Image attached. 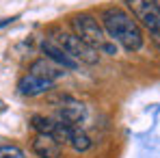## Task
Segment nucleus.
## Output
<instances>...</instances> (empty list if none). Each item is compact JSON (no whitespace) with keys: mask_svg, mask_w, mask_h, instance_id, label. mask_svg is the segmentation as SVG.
I'll use <instances>...</instances> for the list:
<instances>
[{"mask_svg":"<svg viewBox=\"0 0 160 158\" xmlns=\"http://www.w3.org/2000/svg\"><path fill=\"white\" fill-rule=\"evenodd\" d=\"M102 28L110 41L119 43L123 50L136 52L143 48V28L130 13L119 7H108L102 11Z\"/></svg>","mask_w":160,"mask_h":158,"instance_id":"obj_1","label":"nucleus"},{"mask_svg":"<svg viewBox=\"0 0 160 158\" xmlns=\"http://www.w3.org/2000/svg\"><path fill=\"white\" fill-rule=\"evenodd\" d=\"M69 24H72L74 35L80 37V39H82L87 46H91L93 50L104 52V54H117L115 41L108 39V35L104 33L102 24H100L93 15H89V13H76V15H72Z\"/></svg>","mask_w":160,"mask_h":158,"instance_id":"obj_2","label":"nucleus"},{"mask_svg":"<svg viewBox=\"0 0 160 158\" xmlns=\"http://www.w3.org/2000/svg\"><path fill=\"white\" fill-rule=\"evenodd\" d=\"M130 15L134 20L149 30L152 39L160 46V4L156 0H126Z\"/></svg>","mask_w":160,"mask_h":158,"instance_id":"obj_3","label":"nucleus"},{"mask_svg":"<svg viewBox=\"0 0 160 158\" xmlns=\"http://www.w3.org/2000/svg\"><path fill=\"white\" fill-rule=\"evenodd\" d=\"M54 41L69 54L76 63L82 65H98L100 63V54L98 50H93L91 46H87L80 37H76L74 33H56Z\"/></svg>","mask_w":160,"mask_h":158,"instance_id":"obj_4","label":"nucleus"},{"mask_svg":"<svg viewBox=\"0 0 160 158\" xmlns=\"http://www.w3.org/2000/svg\"><path fill=\"white\" fill-rule=\"evenodd\" d=\"M54 119L61 121V124H65V126L76 128V124H80L84 119V106L80 104V102H76V100H72V98H63L61 106L56 108Z\"/></svg>","mask_w":160,"mask_h":158,"instance_id":"obj_5","label":"nucleus"},{"mask_svg":"<svg viewBox=\"0 0 160 158\" xmlns=\"http://www.w3.org/2000/svg\"><path fill=\"white\" fill-rule=\"evenodd\" d=\"M54 87L52 80H46V78H39L35 74H26L22 76L20 82H18V91L26 98H35V95H41V93H48L50 89Z\"/></svg>","mask_w":160,"mask_h":158,"instance_id":"obj_6","label":"nucleus"},{"mask_svg":"<svg viewBox=\"0 0 160 158\" xmlns=\"http://www.w3.org/2000/svg\"><path fill=\"white\" fill-rule=\"evenodd\" d=\"M41 52L46 54V59H50L52 63L61 65L63 69H76V67H78V63L65 52L54 39H46V41H41Z\"/></svg>","mask_w":160,"mask_h":158,"instance_id":"obj_7","label":"nucleus"},{"mask_svg":"<svg viewBox=\"0 0 160 158\" xmlns=\"http://www.w3.org/2000/svg\"><path fill=\"white\" fill-rule=\"evenodd\" d=\"M32 152L39 158H61V143L50 134H37L32 139Z\"/></svg>","mask_w":160,"mask_h":158,"instance_id":"obj_8","label":"nucleus"},{"mask_svg":"<svg viewBox=\"0 0 160 158\" xmlns=\"http://www.w3.org/2000/svg\"><path fill=\"white\" fill-rule=\"evenodd\" d=\"M28 74H35V76H39V78L56 82L61 76H65V69H63L61 65L52 63L50 59H37V61L28 67Z\"/></svg>","mask_w":160,"mask_h":158,"instance_id":"obj_9","label":"nucleus"},{"mask_svg":"<svg viewBox=\"0 0 160 158\" xmlns=\"http://www.w3.org/2000/svg\"><path fill=\"white\" fill-rule=\"evenodd\" d=\"M56 124L58 121L54 117H43V115H32L30 117V128L37 132V134H50V136H54Z\"/></svg>","mask_w":160,"mask_h":158,"instance_id":"obj_10","label":"nucleus"},{"mask_svg":"<svg viewBox=\"0 0 160 158\" xmlns=\"http://www.w3.org/2000/svg\"><path fill=\"white\" fill-rule=\"evenodd\" d=\"M69 145H72L76 152H87V150L91 147V139H89V136H87L82 130L74 128L72 136H69Z\"/></svg>","mask_w":160,"mask_h":158,"instance_id":"obj_11","label":"nucleus"},{"mask_svg":"<svg viewBox=\"0 0 160 158\" xmlns=\"http://www.w3.org/2000/svg\"><path fill=\"white\" fill-rule=\"evenodd\" d=\"M0 150H2V156L4 158H26V154L22 152V147H18V145L0 143Z\"/></svg>","mask_w":160,"mask_h":158,"instance_id":"obj_12","label":"nucleus"},{"mask_svg":"<svg viewBox=\"0 0 160 158\" xmlns=\"http://www.w3.org/2000/svg\"><path fill=\"white\" fill-rule=\"evenodd\" d=\"M15 20H18V18H7V20H2V22H0V28H4L7 24H11V22H15Z\"/></svg>","mask_w":160,"mask_h":158,"instance_id":"obj_13","label":"nucleus"},{"mask_svg":"<svg viewBox=\"0 0 160 158\" xmlns=\"http://www.w3.org/2000/svg\"><path fill=\"white\" fill-rule=\"evenodd\" d=\"M0 158H4V156H2V150H0Z\"/></svg>","mask_w":160,"mask_h":158,"instance_id":"obj_14","label":"nucleus"}]
</instances>
